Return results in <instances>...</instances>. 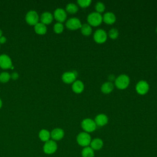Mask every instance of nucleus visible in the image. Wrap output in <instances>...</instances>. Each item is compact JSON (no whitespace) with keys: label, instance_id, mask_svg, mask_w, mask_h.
Returning a JSON list of instances; mask_svg holds the SVG:
<instances>
[{"label":"nucleus","instance_id":"obj_1","mask_svg":"<svg viewBox=\"0 0 157 157\" xmlns=\"http://www.w3.org/2000/svg\"><path fill=\"white\" fill-rule=\"evenodd\" d=\"M130 78L126 74H121L116 77L115 85L119 90H124L129 85Z\"/></svg>","mask_w":157,"mask_h":157},{"label":"nucleus","instance_id":"obj_2","mask_svg":"<svg viewBox=\"0 0 157 157\" xmlns=\"http://www.w3.org/2000/svg\"><path fill=\"white\" fill-rule=\"evenodd\" d=\"M76 140L80 146L86 147L90 145L91 141V137L89 133L83 131L78 134L76 137Z\"/></svg>","mask_w":157,"mask_h":157},{"label":"nucleus","instance_id":"obj_3","mask_svg":"<svg viewBox=\"0 0 157 157\" xmlns=\"http://www.w3.org/2000/svg\"><path fill=\"white\" fill-rule=\"evenodd\" d=\"M87 21L91 26H98L102 22V16L96 12H91L87 17Z\"/></svg>","mask_w":157,"mask_h":157},{"label":"nucleus","instance_id":"obj_4","mask_svg":"<svg viewBox=\"0 0 157 157\" xmlns=\"http://www.w3.org/2000/svg\"><path fill=\"white\" fill-rule=\"evenodd\" d=\"M81 127L84 132L90 133L94 131L97 128V126L93 120L86 118L82 121Z\"/></svg>","mask_w":157,"mask_h":157},{"label":"nucleus","instance_id":"obj_5","mask_svg":"<svg viewBox=\"0 0 157 157\" xmlns=\"http://www.w3.org/2000/svg\"><path fill=\"white\" fill-rule=\"evenodd\" d=\"M58 148V145L56 141L49 140L45 142L43 146V151L47 155H52L55 153Z\"/></svg>","mask_w":157,"mask_h":157},{"label":"nucleus","instance_id":"obj_6","mask_svg":"<svg viewBox=\"0 0 157 157\" xmlns=\"http://www.w3.org/2000/svg\"><path fill=\"white\" fill-rule=\"evenodd\" d=\"M39 17L36 11L31 10L28 11L25 16V20L28 24L32 26H35L39 23Z\"/></svg>","mask_w":157,"mask_h":157},{"label":"nucleus","instance_id":"obj_7","mask_svg":"<svg viewBox=\"0 0 157 157\" xmlns=\"http://www.w3.org/2000/svg\"><path fill=\"white\" fill-rule=\"evenodd\" d=\"M107 39V34L102 29H98L93 34V39L98 44L104 43Z\"/></svg>","mask_w":157,"mask_h":157},{"label":"nucleus","instance_id":"obj_8","mask_svg":"<svg viewBox=\"0 0 157 157\" xmlns=\"http://www.w3.org/2000/svg\"><path fill=\"white\" fill-rule=\"evenodd\" d=\"M77 72L75 71H67L63 74L61 76V79L63 82L67 84L72 83L76 80L77 77Z\"/></svg>","mask_w":157,"mask_h":157},{"label":"nucleus","instance_id":"obj_9","mask_svg":"<svg viewBox=\"0 0 157 157\" xmlns=\"http://www.w3.org/2000/svg\"><path fill=\"white\" fill-rule=\"evenodd\" d=\"M66 26L70 30H77L80 29L82 23L80 20L77 17H72L68 19L66 23Z\"/></svg>","mask_w":157,"mask_h":157},{"label":"nucleus","instance_id":"obj_10","mask_svg":"<svg viewBox=\"0 0 157 157\" xmlns=\"http://www.w3.org/2000/svg\"><path fill=\"white\" fill-rule=\"evenodd\" d=\"M135 89L139 94L144 95L147 94L149 90V85L147 82L145 80H140L136 83Z\"/></svg>","mask_w":157,"mask_h":157},{"label":"nucleus","instance_id":"obj_11","mask_svg":"<svg viewBox=\"0 0 157 157\" xmlns=\"http://www.w3.org/2000/svg\"><path fill=\"white\" fill-rule=\"evenodd\" d=\"M0 67L3 69H13L12 61L9 56L6 54L0 55Z\"/></svg>","mask_w":157,"mask_h":157},{"label":"nucleus","instance_id":"obj_12","mask_svg":"<svg viewBox=\"0 0 157 157\" xmlns=\"http://www.w3.org/2000/svg\"><path fill=\"white\" fill-rule=\"evenodd\" d=\"M53 17L59 23L64 22L67 18V13L65 10L62 8H57L55 9Z\"/></svg>","mask_w":157,"mask_h":157},{"label":"nucleus","instance_id":"obj_13","mask_svg":"<svg viewBox=\"0 0 157 157\" xmlns=\"http://www.w3.org/2000/svg\"><path fill=\"white\" fill-rule=\"evenodd\" d=\"M50 136L52 140L55 141L60 140L64 136V131L63 129L59 128H55L50 132Z\"/></svg>","mask_w":157,"mask_h":157},{"label":"nucleus","instance_id":"obj_14","mask_svg":"<svg viewBox=\"0 0 157 157\" xmlns=\"http://www.w3.org/2000/svg\"><path fill=\"white\" fill-rule=\"evenodd\" d=\"M97 126H104L107 124L109 121L108 117L104 113H100L96 116L94 120Z\"/></svg>","mask_w":157,"mask_h":157},{"label":"nucleus","instance_id":"obj_15","mask_svg":"<svg viewBox=\"0 0 157 157\" xmlns=\"http://www.w3.org/2000/svg\"><path fill=\"white\" fill-rule=\"evenodd\" d=\"M116 21V17L115 15L111 12H107L104 14L102 16V21L107 25H112Z\"/></svg>","mask_w":157,"mask_h":157},{"label":"nucleus","instance_id":"obj_16","mask_svg":"<svg viewBox=\"0 0 157 157\" xmlns=\"http://www.w3.org/2000/svg\"><path fill=\"white\" fill-rule=\"evenodd\" d=\"M84 88H85L84 84L81 80H77L72 83V90L75 93L80 94L82 93L83 91L84 90Z\"/></svg>","mask_w":157,"mask_h":157},{"label":"nucleus","instance_id":"obj_17","mask_svg":"<svg viewBox=\"0 0 157 157\" xmlns=\"http://www.w3.org/2000/svg\"><path fill=\"white\" fill-rule=\"evenodd\" d=\"M40 22L44 25H49L53 20V15L49 12H45L40 15Z\"/></svg>","mask_w":157,"mask_h":157},{"label":"nucleus","instance_id":"obj_18","mask_svg":"<svg viewBox=\"0 0 157 157\" xmlns=\"http://www.w3.org/2000/svg\"><path fill=\"white\" fill-rule=\"evenodd\" d=\"M90 147L94 150V151H98L101 150L103 145H104V142L102 139L99 138H95L93 140H91V143L90 144Z\"/></svg>","mask_w":157,"mask_h":157},{"label":"nucleus","instance_id":"obj_19","mask_svg":"<svg viewBox=\"0 0 157 157\" xmlns=\"http://www.w3.org/2000/svg\"><path fill=\"white\" fill-rule=\"evenodd\" d=\"M114 88V85L112 82H104L101 87V90L104 94H109L110 93Z\"/></svg>","mask_w":157,"mask_h":157},{"label":"nucleus","instance_id":"obj_20","mask_svg":"<svg viewBox=\"0 0 157 157\" xmlns=\"http://www.w3.org/2000/svg\"><path fill=\"white\" fill-rule=\"evenodd\" d=\"M34 31L37 34L43 35L47 33V28L45 25L41 22H39L34 26Z\"/></svg>","mask_w":157,"mask_h":157},{"label":"nucleus","instance_id":"obj_21","mask_svg":"<svg viewBox=\"0 0 157 157\" xmlns=\"http://www.w3.org/2000/svg\"><path fill=\"white\" fill-rule=\"evenodd\" d=\"M39 137L42 142H47L51 138L50 132L45 129H41L39 132Z\"/></svg>","mask_w":157,"mask_h":157},{"label":"nucleus","instance_id":"obj_22","mask_svg":"<svg viewBox=\"0 0 157 157\" xmlns=\"http://www.w3.org/2000/svg\"><path fill=\"white\" fill-rule=\"evenodd\" d=\"M81 155L82 157H94V151L90 146H88L83 147L82 150Z\"/></svg>","mask_w":157,"mask_h":157},{"label":"nucleus","instance_id":"obj_23","mask_svg":"<svg viewBox=\"0 0 157 157\" xmlns=\"http://www.w3.org/2000/svg\"><path fill=\"white\" fill-rule=\"evenodd\" d=\"M80 31H81L82 34L83 36H88L92 33V28L89 24L84 23V24L82 25V26L80 28Z\"/></svg>","mask_w":157,"mask_h":157},{"label":"nucleus","instance_id":"obj_24","mask_svg":"<svg viewBox=\"0 0 157 157\" xmlns=\"http://www.w3.org/2000/svg\"><path fill=\"white\" fill-rule=\"evenodd\" d=\"M78 10V7L77 5L74 3H69L66 6V12L71 14H74L77 13Z\"/></svg>","mask_w":157,"mask_h":157},{"label":"nucleus","instance_id":"obj_25","mask_svg":"<svg viewBox=\"0 0 157 157\" xmlns=\"http://www.w3.org/2000/svg\"><path fill=\"white\" fill-rule=\"evenodd\" d=\"M119 35V32L116 28H112L109 31L107 36L112 39H116Z\"/></svg>","mask_w":157,"mask_h":157},{"label":"nucleus","instance_id":"obj_26","mask_svg":"<svg viewBox=\"0 0 157 157\" xmlns=\"http://www.w3.org/2000/svg\"><path fill=\"white\" fill-rule=\"evenodd\" d=\"M10 78V75L7 72H2L0 74V82L6 83Z\"/></svg>","mask_w":157,"mask_h":157},{"label":"nucleus","instance_id":"obj_27","mask_svg":"<svg viewBox=\"0 0 157 157\" xmlns=\"http://www.w3.org/2000/svg\"><path fill=\"white\" fill-rule=\"evenodd\" d=\"M64 30V26L62 23L57 22L53 26V31L56 34L61 33Z\"/></svg>","mask_w":157,"mask_h":157},{"label":"nucleus","instance_id":"obj_28","mask_svg":"<svg viewBox=\"0 0 157 157\" xmlns=\"http://www.w3.org/2000/svg\"><path fill=\"white\" fill-rule=\"evenodd\" d=\"M94 8H95V10H96V12H98V13H102L105 10V5L103 2H96V4H95V6H94Z\"/></svg>","mask_w":157,"mask_h":157},{"label":"nucleus","instance_id":"obj_29","mask_svg":"<svg viewBox=\"0 0 157 157\" xmlns=\"http://www.w3.org/2000/svg\"><path fill=\"white\" fill-rule=\"evenodd\" d=\"M77 4L80 7L82 8H85L88 7L91 4V0H78Z\"/></svg>","mask_w":157,"mask_h":157},{"label":"nucleus","instance_id":"obj_30","mask_svg":"<svg viewBox=\"0 0 157 157\" xmlns=\"http://www.w3.org/2000/svg\"><path fill=\"white\" fill-rule=\"evenodd\" d=\"M19 77V75L18 74L17 72H13L12 73V74L10 75V78L14 80H17Z\"/></svg>","mask_w":157,"mask_h":157},{"label":"nucleus","instance_id":"obj_31","mask_svg":"<svg viewBox=\"0 0 157 157\" xmlns=\"http://www.w3.org/2000/svg\"><path fill=\"white\" fill-rule=\"evenodd\" d=\"M115 77L113 74H111L108 77V79H109V82H112V81H114L115 82Z\"/></svg>","mask_w":157,"mask_h":157},{"label":"nucleus","instance_id":"obj_32","mask_svg":"<svg viewBox=\"0 0 157 157\" xmlns=\"http://www.w3.org/2000/svg\"><path fill=\"white\" fill-rule=\"evenodd\" d=\"M7 40V39L5 36H2L1 37H0V44H4Z\"/></svg>","mask_w":157,"mask_h":157},{"label":"nucleus","instance_id":"obj_33","mask_svg":"<svg viewBox=\"0 0 157 157\" xmlns=\"http://www.w3.org/2000/svg\"><path fill=\"white\" fill-rule=\"evenodd\" d=\"M2 100L0 98V109L2 107Z\"/></svg>","mask_w":157,"mask_h":157},{"label":"nucleus","instance_id":"obj_34","mask_svg":"<svg viewBox=\"0 0 157 157\" xmlns=\"http://www.w3.org/2000/svg\"><path fill=\"white\" fill-rule=\"evenodd\" d=\"M2 36V30L0 29V37H1Z\"/></svg>","mask_w":157,"mask_h":157},{"label":"nucleus","instance_id":"obj_35","mask_svg":"<svg viewBox=\"0 0 157 157\" xmlns=\"http://www.w3.org/2000/svg\"><path fill=\"white\" fill-rule=\"evenodd\" d=\"M156 33H157V27H156Z\"/></svg>","mask_w":157,"mask_h":157},{"label":"nucleus","instance_id":"obj_36","mask_svg":"<svg viewBox=\"0 0 157 157\" xmlns=\"http://www.w3.org/2000/svg\"><path fill=\"white\" fill-rule=\"evenodd\" d=\"M156 59H157V56H156Z\"/></svg>","mask_w":157,"mask_h":157},{"label":"nucleus","instance_id":"obj_37","mask_svg":"<svg viewBox=\"0 0 157 157\" xmlns=\"http://www.w3.org/2000/svg\"><path fill=\"white\" fill-rule=\"evenodd\" d=\"M0 47H1V44H0Z\"/></svg>","mask_w":157,"mask_h":157}]
</instances>
